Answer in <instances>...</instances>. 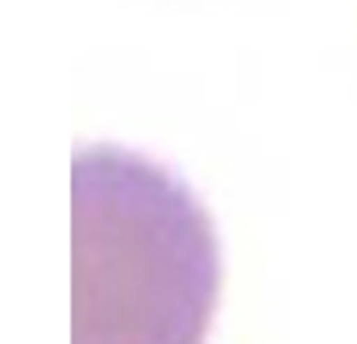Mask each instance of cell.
<instances>
[{
    "label": "cell",
    "mask_w": 357,
    "mask_h": 344,
    "mask_svg": "<svg viewBox=\"0 0 357 344\" xmlns=\"http://www.w3.org/2000/svg\"><path fill=\"white\" fill-rule=\"evenodd\" d=\"M79 344H199L216 253L199 203L121 150L75 158Z\"/></svg>",
    "instance_id": "obj_1"
}]
</instances>
